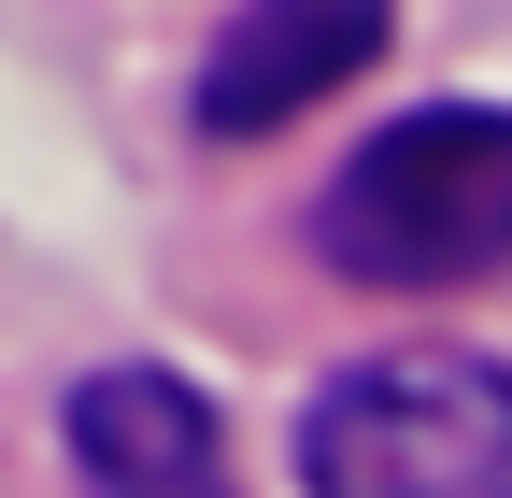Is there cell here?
Wrapping results in <instances>:
<instances>
[{
  "label": "cell",
  "instance_id": "6da1fadb",
  "mask_svg": "<svg viewBox=\"0 0 512 498\" xmlns=\"http://www.w3.org/2000/svg\"><path fill=\"white\" fill-rule=\"evenodd\" d=\"M313 242H328V271L399 285V299L484 285V271L512 257V114H498V100H441V114L370 129V143L328 171Z\"/></svg>",
  "mask_w": 512,
  "mask_h": 498
},
{
  "label": "cell",
  "instance_id": "7a4b0ae2",
  "mask_svg": "<svg viewBox=\"0 0 512 498\" xmlns=\"http://www.w3.org/2000/svg\"><path fill=\"white\" fill-rule=\"evenodd\" d=\"M299 498H512V370L470 342L356 356L299 413Z\"/></svg>",
  "mask_w": 512,
  "mask_h": 498
},
{
  "label": "cell",
  "instance_id": "3957f363",
  "mask_svg": "<svg viewBox=\"0 0 512 498\" xmlns=\"http://www.w3.org/2000/svg\"><path fill=\"white\" fill-rule=\"evenodd\" d=\"M384 29H399V0H242L228 43L200 57V129L214 143H271L285 114H313L328 86H356Z\"/></svg>",
  "mask_w": 512,
  "mask_h": 498
},
{
  "label": "cell",
  "instance_id": "277c9868",
  "mask_svg": "<svg viewBox=\"0 0 512 498\" xmlns=\"http://www.w3.org/2000/svg\"><path fill=\"white\" fill-rule=\"evenodd\" d=\"M57 427H72V484L86 498H242L214 399L171 385V370H86Z\"/></svg>",
  "mask_w": 512,
  "mask_h": 498
}]
</instances>
